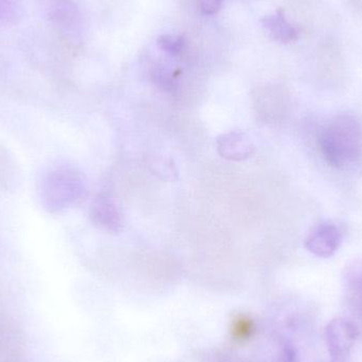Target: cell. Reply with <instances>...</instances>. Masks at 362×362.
Instances as JSON below:
<instances>
[{"instance_id": "cell-1", "label": "cell", "mask_w": 362, "mask_h": 362, "mask_svg": "<svg viewBox=\"0 0 362 362\" xmlns=\"http://www.w3.org/2000/svg\"><path fill=\"white\" fill-rule=\"evenodd\" d=\"M319 148L331 167L346 170L362 161V123L352 115H340L325 125Z\"/></svg>"}, {"instance_id": "cell-2", "label": "cell", "mask_w": 362, "mask_h": 362, "mask_svg": "<svg viewBox=\"0 0 362 362\" xmlns=\"http://www.w3.org/2000/svg\"><path fill=\"white\" fill-rule=\"evenodd\" d=\"M84 183L80 173L69 167H57L40 181V199L49 212H59L80 199Z\"/></svg>"}, {"instance_id": "cell-3", "label": "cell", "mask_w": 362, "mask_h": 362, "mask_svg": "<svg viewBox=\"0 0 362 362\" xmlns=\"http://www.w3.org/2000/svg\"><path fill=\"white\" fill-rule=\"evenodd\" d=\"M358 337V329L353 321L336 318L325 327V341L332 362H349L350 352Z\"/></svg>"}, {"instance_id": "cell-4", "label": "cell", "mask_w": 362, "mask_h": 362, "mask_svg": "<svg viewBox=\"0 0 362 362\" xmlns=\"http://www.w3.org/2000/svg\"><path fill=\"white\" fill-rule=\"evenodd\" d=\"M342 235L333 223L317 226L305 240V247L312 255L322 259L333 257L341 246Z\"/></svg>"}, {"instance_id": "cell-5", "label": "cell", "mask_w": 362, "mask_h": 362, "mask_svg": "<svg viewBox=\"0 0 362 362\" xmlns=\"http://www.w3.org/2000/svg\"><path fill=\"white\" fill-rule=\"evenodd\" d=\"M344 296L349 312L362 322V261H354L346 266Z\"/></svg>"}, {"instance_id": "cell-6", "label": "cell", "mask_w": 362, "mask_h": 362, "mask_svg": "<svg viewBox=\"0 0 362 362\" xmlns=\"http://www.w3.org/2000/svg\"><path fill=\"white\" fill-rule=\"evenodd\" d=\"M50 19L64 33L74 34L80 25V13L70 0H57L51 8Z\"/></svg>"}, {"instance_id": "cell-7", "label": "cell", "mask_w": 362, "mask_h": 362, "mask_svg": "<svg viewBox=\"0 0 362 362\" xmlns=\"http://www.w3.org/2000/svg\"><path fill=\"white\" fill-rule=\"evenodd\" d=\"M263 27L276 42H287L297 40L298 31L285 16L284 11L278 10L262 19Z\"/></svg>"}, {"instance_id": "cell-8", "label": "cell", "mask_w": 362, "mask_h": 362, "mask_svg": "<svg viewBox=\"0 0 362 362\" xmlns=\"http://www.w3.org/2000/svg\"><path fill=\"white\" fill-rule=\"evenodd\" d=\"M218 152L225 158L231 160H242L250 156L253 151L248 138L240 133L227 134L221 136L217 141Z\"/></svg>"}, {"instance_id": "cell-9", "label": "cell", "mask_w": 362, "mask_h": 362, "mask_svg": "<svg viewBox=\"0 0 362 362\" xmlns=\"http://www.w3.org/2000/svg\"><path fill=\"white\" fill-rule=\"evenodd\" d=\"M21 181V169L10 151L0 146V189L13 192Z\"/></svg>"}, {"instance_id": "cell-10", "label": "cell", "mask_w": 362, "mask_h": 362, "mask_svg": "<svg viewBox=\"0 0 362 362\" xmlns=\"http://www.w3.org/2000/svg\"><path fill=\"white\" fill-rule=\"evenodd\" d=\"M257 325L255 321L248 315L238 314L234 316L230 327V334L232 339L235 341L247 342L255 335Z\"/></svg>"}, {"instance_id": "cell-11", "label": "cell", "mask_w": 362, "mask_h": 362, "mask_svg": "<svg viewBox=\"0 0 362 362\" xmlns=\"http://www.w3.org/2000/svg\"><path fill=\"white\" fill-rule=\"evenodd\" d=\"M91 217L95 223L106 228H110V225L115 228L119 223L118 213L115 211L114 206L104 199L95 202L91 210Z\"/></svg>"}, {"instance_id": "cell-12", "label": "cell", "mask_w": 362, "mask_h": 362, "mask_svg": "<svg viewBox=\"0 0 362 362\" xmlns=\"http://www.w3.org/2000/svg\"><path fill=\"white\" fill-rule=\"evenodd\" d=\"M158 46L168 54L172 55V57H180L185 50L187 42L183 36L167 34V35L159 37Z\"/></svg>"}, {"instance_id": "cell-13", "label": "cell", "mask_w": 362, "mask_h": 362, "mask_svg": "<svg viewBox=\"0 0 362 362\" xmlns=\"http://www.w3.org/2000/svg\"><path fill=\"white\" fill-rule=\"evenodd\" d=\"M17 15L14 0H0V23H10Z\"/></svg>"}, {"instance_id": "cell-14", "label": "cell", "mask_w": 362, "mask_h": 362, "mask_svg": "<svg viewBox=\"0 0 362 362\" xmlns=\"http://www.w3.org/2000/svg\"><path fill=\"white\" fill-rule=\"evenodd\" d=\"M223 0H198L200 11L206 15H214L221 10Z\"/></svg>"}]
</instances>
